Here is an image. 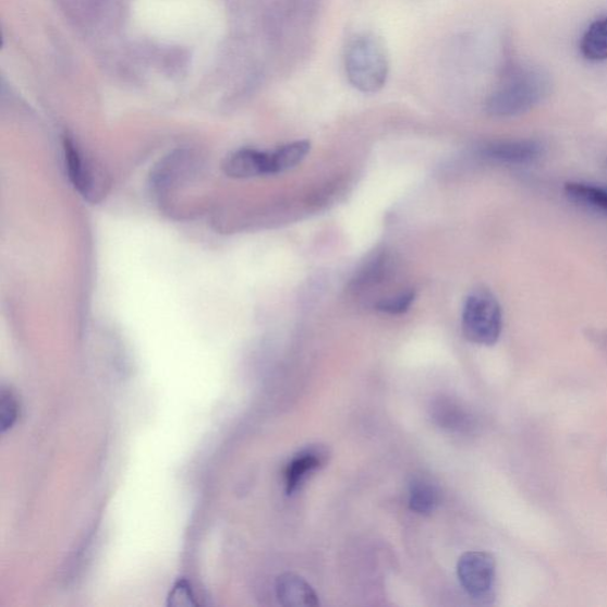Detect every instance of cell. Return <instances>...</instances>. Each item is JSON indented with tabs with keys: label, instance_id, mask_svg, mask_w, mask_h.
<instances>
[{
	"label": "cell",
	"instance_id": "8fae6325",
	"mask_svg": "<svg viewBox=\"0 0 607 607\" xmlns=\"http://www.w3.org/2000/svg\"><path fill=\"white\" fill-rule=\"evenodd\" d=\"M440 502L437 485L426 477L415 478L410 488V508L421 515H429Z\"/></svg>",
	"mask_w": 607,
	"mask_h": 607
},
{
	"label": "cell",
	"instance_id": "2e32d148",
	"mask_svg": "<svg viewBox=\"0 0 607 607\" xmlns=\"http://www.w3.org/2000/svg\"><path fill=\"white\" fill-rule=\"evenodd\" d=\"M17 420V403L15 398L3 390L2 402H0V425L3 432L11 428Z\"/></svg>",
	"mask_w": 607,
	"mask_h": 607
},
{
	"label": "cell",
	"instance_id": "5bb4252c",
	"mask_svg": "<svg viewBox=\"0 0 607 607\" xmlns=\"http://www.w3.org/2000/svg\"><path fill=\"white\" fill-rule=\"evenodd\" d=\"M435 420L444 428L461 429L468 425V415L451 401H440L435 408Z\"/></svg>",
	"mask_w": 607,
	"mask_h": 607
},
{
	"label": "cell",
	"instance_id": "30bf717a",
	"mask_svg": "<svg viewBox=\"0 0 607 607\" xmlns=\"http://www.w3.org/2000/svg\"><path fill=\"white\" fill-rule=\"evenodd\" d=\"M563 193L573 204L607 215V189L569 182L563 185Z\"/></svg>",
	"mask_w": 607,
	"mask_h": 607
},
{
	"label": "cell",
	"instance_id": "9a60e30c",
	"mask_svg": "<svg viewBox=\"0 0 607 607\" xmlns=\"http://www.w3.org/2000/svg\"><path fill=\"white\" fill-rule=\"evenodd\" d=\"M413 302L414 292H402L390 296V299L383 300L379 304H377V308L386 314L399 315L406 313Z\"/></svg>",
	"mask_w": 607,
	"mask_h": 607
},
{
	"label": "cell",
	"instance_id": "8992f818",
	"mask_svg": "<svg viewBox=\"0 0 607 607\" xmlns=\"http://www.w3.org/2000/svg\"><path fill=\"white\" fill-rule=\"evenodd\" d=\"M222 168L227 177L240 180L272 174L269 154L251 150V148L229 155Z\"/></svg>",
	"mask_w": 607,
	"mask_h": 607
},
{
	"label": "cell",
	"instance_id": "52a82bcc",
	"mask_svg": "<svg viewBox=\"0 0 607 607\" xmlns=\"http://www.w3.org/2000/svg\"><path fill=\"white\" fill-rule=\"evenodd\" d=\"M327 456L321 448H309L296 454L287 469V493L292 495L299 490L307 477L327 462Z\"/></svg>",
	"mask_w": 607,
	"mask_h": 607
},
{
	"label": "cell",
	"instance_id": "7c38bea8",
	"mask_svg": "<svg viewBox=\"0 0 607 607\" xmlns=\"http://www.w3.org/2000/svg\"><path fill=\"white\" fill-rule=\"evenodd\" d=\"M64 150L72 182L81 194L93 197V173L88 165H85L83 156L80 155L77 148H75V145L71 141H65Z\"/></svg>",
	"mask_w": 607,
	"mask_h": 607
},
{
	"label": "cell",
	"instance_id": "ba28073f",
	"mask_svg": "<svg viewBox=\"0 0 607 607\" xmlns=\"http://www.w3.org/2000/svg\"><path fill=\"white\" fill-rule=\"evenodd\" d=\"M277 597L281 605L290 607H315L319 605L316 592L305 579L287 573L277 582Z\"/></svg>",
	"mask_w": 607,
	"mask_h": 607
},
{
	"label": "cell",
	"instance_id": "5b68a950",
	"mask_svg": "<svg viewBox=\"0 0 607 607\" xmlns=\"http://www.w3.org/2000/svg\"><path fill=\"white\" fill-rule=\"evenodd\" d=\"M546 153L543 142L536 139L497 141L485 145L481 154L495 163L525 166L534 163Z\"/></svg>",
	"mask_w": 607,
	"mask_h": 607
},
{
	"label": "cell",
	"instance_id": "3957f363",
	"mask_svg": "<svg viewBox=\"0 0 607 607\" xmlns=\"http://www.w3.org/2000/svg\"><path fill=\"white\" fill-rule=\"evenodd\" d=\"M466 339L481 345H494L503 328V315L500 303L488 290L472 292L465 302L462 318Z\"/></svg>",
	"mask_w": 607,
	"mask_h": 607
},
{
	"label": "cell",
	"instance_id": "4fadbf2b",
	"mask_svg": "<svg viewBox=\"0 0 607 607\" xmlns=\"http://www.w3.org/2000/svg\"><path fill=\"white\" fill-rule=\"evenodd\" d=\"M309 145L306 141L294 142L289 145L282 146L271 157V173H281L293 169L302 163L307 154L309 153Z\"/></svg>",
	"mask_w": 607,
	"mask_h": 607
},
{
	"label": "cell",
	"instance_id": "277c9868",
	"mask_svg": "<svg viewBox=\"0 0 607 607\" xmlns=\"http://www.w3.org/2000/svg\"><path fill=\"white\" fill-rule=\"evenodd\" d=\"M457 574L468 595L477 600L490 596L496 576V564L487 551H469L458 561Z\"/></svg>",
	"mask_w": 607,
	"mask_h": 607
},
{
	"label": "cell",
	"instance_id": "e0dca14e",
	"mask_svg": "<svg viewBox=\"0 0 607 607\" xmlns=\"http://www.w3.org/2000/svg\"><path fill=\"white\" fill-rule=\"evenodd\" d=\"M193 599V593L191 588H189V585L185 582H180L171 593L170 604L177 606L195 605Z\"/></svg>",
	"mask_w": 607,
	"mask_h": 607
},
{
	"label": "cell",
	"instance_id": "7a4b0ae2",
	"mask_svg": "<svg viewBox=\"0 0 607 607\" xmlns=\"http://www.w3.org/2000/svg\"><path fill=\"white\" fill-rule=\"evenodd\" d=\"M343 60L349 84L355 89L375 94L386 86L389 58L380 37L372 33H359L350 37Z\"/></svg>",
	"mask_w": 607,
	"mask_h": 607
},
{
	"label": "cell",
	"instance_id": "9c48e42d",
	"mask_svg": "<svg viewBox=\"0 0 607 607\" xmlns=\"http://www.w3.org/2000/svg\"><path fill=\"white\" fill-rule=\"evenodd\" d=\"M580 53L590 62L607 60V16L592 22L579 45Z\"/></svg>",
	"mask_w": 607,
	"mask_h": 607
},
{
	"label": "cell",
	"instance_id": "6da1fadb",
	"mask_svg": "<svg viewBox=\"0 0 607 607\" xmlns=\"http://www.w3.org/2000/svg\"><path fill=\"white\" fill-rule=\"evenodd\" d=\"M549 74L531 64L509 63L485 100V112L494 118H514L534 110L551 92Z\"/></svg>",
	"mask_w": 607,
	"mask_h": 607
}]
</instances>
